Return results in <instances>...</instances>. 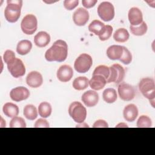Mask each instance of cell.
<instances>
[{
	"label": "cell",
	"mask_w": 155,
	"mask_h": 155,
	"mask_svg": "<svg viewBox=\"0 0 155 155\" xmlns=\"http://www.w3.org/2000/svg\"><path fill=\"white\" fill-rule=\"evenodd\" d=\"M68 54V45L67 43L61 39L56 41L52 46L48 49L45 53V58L47 61L63 62Z\"/></svg>",
	"instance_id": "cell-1"
},
{
	"label": "cell",
	"mask_w": 155,
	"mask_h": 155,
	"mask_svg": "<svg viewBox=\"0 0 155 155\" xmlns=\"http://www.w3.org/2000/svg\"><path fill=\"white\" fill-rule=\"evenodd\" d=\"M7 3V5L4 10L5 18L9 22H16L21 16L22 1L21 0H8Z\"/></svg>",
	"instance_id": "cell-2"
},
{
	"label": "cell",
	"mask_w": 155,
	"mask_h": 155,
	"mask_svg": "<svg viewBox=\"0 0 155 155\" xmlns=\"http://www.w3.org/2000/svg\"><path fill=\"white\" fill-rule=\"evenodd\" d=\"M68 113L74 122L82 124L87 117V110L82 104L77 101L73 102L69 106Z\"/></svg>",
	"instance_id": "cell-3"
},
{
	"label": "cell",
	"mask_w": 155,
	"mask_h": 155,
	"mask_svg": "<svg viewBox=\"0 0 155 155\" xmlns=\"http://www.w3.org/2000/svg\"><path fill=\"white\" fill-rule=\"evenodd\" d=\"M139 89L144 97L150 101L154 100L155 84L151 78H142L139 84Z\"/></svg>",
	"instance_id": "cell-4"
},
{
	"label": "cell",
	"mask_w": 155,
	"mask_h": 155,
	"mask_svg": "<svg viewBox=\"0 0 155 155\" xmlns=\"http://www.w3.org/2000/svg\"><path fill=\"white\" fill-rule=\"evenodd\" d=\"M93 64V59L91 56L87 53L80 54L75 60L74 68L79 73L87 72Z\"/></svg>",
	"instance_id": "cell-5"
},
{
	"label": "cell",
	"mask_w": 155,
	"mask_h": 155,
	"mask_svg": "<svg viewBox=\"0 0 155 155\" xmlns=\"http://www.w3.org/2000/svg\"><path fill=\"white\" fill-rule=\"evenodd\" d=\"M38 21L36 17L32 14L25 15L21 23V28L24 33L28 35H33L37 30Z\"/></svg>",
	"instance_id": "cell-6"
},
{
	"label": "cell",
	"mask_w": 155,
	"mask_h": 155,
	"mask_svg": "<svg viewBox=\"0 0 155 155\" xmlns=\"http://www.w3.org/2000/svg\"><path fill=\"white\" fill-rule=\"evenodd\" d=\"M97 14L104 21H111L114 17V8L110 2L104 1L101 2L97 7Z\"/></svg>",
	"instance_id": "cell-7"
},
{
	"label": "cell",
	"mask_w": 155,
	"mask_h": 155,
	"mask_svg": "<svg viewBox=\"0 0 155 155\" xmlns=\"http://www.w3.org/2000/svg\"><path fill=\"white\" fill-rule=\"evenodd\" d=\"M7 65L8 71L15 78L23 76L25 73V65L19 58H15Z\"/></svg>",
	"instance_id": "cell-8"
},
{
	"label": "cell",
	"mask_w": 155,
	"mask_h": 155,
	"mask_svg": "<svg viewBox=\"0 0 155 155\" xmlns=\"http://www.w3.org/2000/svg\"><path fill=\"white\" fill-rule=\"evenodd\" d=\"M117 91L119 97L124 101H131L135 97L136 91L134 88L126 82H121L118 85Z\"/></svg>",
	"instance_id": "cell-9"
},
{
	"label": "cell",
	"mask_w": 155,
	"mask_h": 155,
	"mask_svg": "<svg viewBox=\"0 0 155 155\" xmlns=\"http://www.w3.org/2000/svg\"><path fill=\"white\" fill-rule=\"evenodd\" d=\"M30 91L24 87H17L13 88L10 93V97L13 101L20 102L29 97Z\"/></svg>",
	"instance_id": "cell-10"
},
{
	"label": "cell",
	"mask_w": 155,
	"mask_h": 155,
	"mask_svg": "<svg viewBox=\"0 0 155 155\" xmlns=\"http://www.w3.org/2000/svg\"><path fill=\"white\" fill-rule=\"evenodd\" d=\"M89 13L84 8H78L73 15L74 23L78 26L85 25L89 19Z\"/></svg>",
	"instance_id": "cell-11"
},
{
	"label": "cell",
	"mask_w": 155,
	"mask_h": 155,
	"mask_svg": "<svg viewBox=\"0 0 155 155\" xmlns=\"http://www.w3.org/2000/svg\"><path fill=\"white\" fill-rule=\"evenodd\" d=\"M27 84L31 88L39 87L43 83V78L42 74L36 71L30 72L26 77Z\"/></svg>",
	"instance_id": "cell-12"
},
{
	"label": "cell",
	"mask_w": 155,
	"mask_h": 155,
	"mask_svg": "<svg viewBox=\"0 0 155 155\" xmlns=\"http://www.w3.org/2000/svg\"><path fill=\"white\" fill-rule=\"evenodd\" d=\"M81 100L85 106L88 107H93L98 103L99 94L95 91L88 90L82 94Z\"/></svg>",
	"instance_id": "cell-13"
},
{
	"label": "cell",
	"mask_w": 155,
	"mask_h": 155,
	"mask_svg": "<svg viewBox=\"0 0 155 155\" xmlns=\"http://www.w3.org/2000/svg\"><path fill=\"white\" fill-rule=\"evenodd\" d=\"M58 79L62 82H67L71 80L73 76V71L72 68L68 65H63L61 66L56 73Z\"/></svg>",
	"instance_id": "cell-14"
},
{
	"label": "cell",
	"mask_w": 155,
	"mask_h": 155,
	"mask_svg": "<svg viewBox=\"0 0 155 155\" xmlns=\"http://www.w3.org/2000/svg\"><path fill=\"white\" fill-rule=\"evenodd\" d=\"M128 17L131 26H137L143 22L142 13L137 7H132L129 10Z\"/></svg>",
	"instance_id": "cell-15"
},
{
	"label": "cell",
	"mask_w": 155,
	"mask_h": 155,
	"mask_svg": "<svg viewBox=\"0 0 155 155\" xmlns=\"http://www.w3.org/2000/svg\"><path fill=\"white\" fill-rule=\"evenodd\" d=\"M138 109L134 104H128L125 107L123 111L124 119L128 122H133L138 116Z\"/></svg>",
	"instance_id": "cell-16"
},
{
	"label": "cell",
	"mask_w": 155,
	"mask_h": 155,
	"mask_svg": "<svg viewBox=\"0 0 155 155\" xmlns=\"http://www.w3.org/2000/svg\"><path fill=\"white\" fill-rule=\"evenodd\" d=\"M107 84V79L99 74L93 75L91 79L89 81L90 87L94 90H100L102 89Z\"/></svg>",
	"instance_id": "cell-17"
},
{
	"label": "cell",
	"mask_w": 155,
	"mask_h": 155,
	"mask_svg": "<svg viewBox=\"0 0 155 155\" xmlns=\"http://www.w3.org/2000/svg\"><path fill=\"white\" fill-rule=\"evenodd\" d=\"M50 36L45 31H39L35 36L34 42L38 47H45L50 43Z\"/></svg>",
	"instance_id": "cell-18"
},
{
	"label": "cell",
	"mask_w": 155,
	"mask_h": 155,
	"mask_svg": "<svg viewBox=\"0 0 155 155\" xmlns=\"http://www.w3.org/2000/svg\"><path fill=\"white\" fill-rule=\"evenodd\" d=\"M123 54V46L113 45L107 50V55L110 59L119 60Z\"/></svg>",
	"instance_id": "cell-19"
},
{
	"label": "cell",
	"mask_w": 155,
	"mask_h": 155,
	"mask_svg": "<svg viewBox=\"0 0 155 155\" xmlns=\"http://www.w3.org/2000/svg\"><path fill=\"white\" fill-rule=\"evenodd\" d=\"M4 114L8 117H15L19 114L18 107L13 103L7 102L2 108Z\"/></svg>",
	"instance_id": "cell-20"
},
{
	"label": "cell",
	"mask_w": 155,
	"mask_h": 155,
	"mask_svg": "<svg viewBox=\"0 0 155 155\" xmlns=\"http://www.w3.org/2000/svg\"><path fill=\"white\" fill-rule=\"evenodd\" d=\"M32 48V44L29 40L24 39L19 41L17 44L16 51L21 55L28 54Z\"/></svg>",
	"instance_id": "cell-21"
},
{
	"label": "cell",
	"mask_w": 155,
	"mask_h": 155,
	"mask_svg": "<svg viewBox=\"0 0 155 155\" xmlns=\"http://www.w3.org/2000/svg\"><path fill=\"white\" fill-rule=\"evenodd\" d=\"M130 34L127 29L120 28L115 31L113 34V39L117 42H125L128 41Z\"/></svg>",
	"instance_id": "cell-22"
},
{
	"label": "cell",
	"mask_w": 155,
	"mask_h": 155,
	"mask_svg": "<svg viewBox=\"0 0 155 155\" xmlns=\"http://www.w3.org/2000/svg\"><path fill=\"white\" fill-rule=\"evenodd\" d=\"M104 101L108 104L114 103L117 98L116 91L113 88H106L102 93Z\"/></svg>",
	"instance_id": "cell-23"
},
{
	"label": "cell",
	"mask_w": 155,
	"mask_h": 155,
	"mask_svg": "<svg viewBox=\"0 0 155 155\" xmlns=\"http://www.w3.org/2000/svg\"><path fill=\"white\" fill-rule=\"evenodd\" d=\"M89 85V80L85 76L76 78L73 82V87L76 90H83Z\"/></svg>",
	"instance_id": "cell-24"
},
{
	"label": "cell",
	"mask_w": 155,
	"mask_h": 155,
	"mask_svg": "<svg viewBox=\"0 0 155 155\" xmlns=\"http://www.w3.org/2000/svg\"><path fill=\"white\" fill-rule=\"evenodd\" d=\"M23 114L27 119L33 120L36 119L38 116V111L36 108L31 104L27 105L24 108Z\"/></svg>",
	"instance_id": "cell-25"
},
{
	"label": "cell",
	"mask_w": 155,
	"mask_h": 155,
	"mask_svg": "<svg viewBox=\"0 0 155 155\" xmlns=\"http://www.w3.org/2000/svg\"><path fill=\"white\" fill-rule=\"evenodd\" d=\"M52 111L51 105L47 102H41L38 107V113L40 116L44 118L48 117Z\"/></svg>",
	"instance_id": "cell-26"
},
{
	"label": "cell",
	"mask_w": 155,
	"mask_h": 155,
	"mask_svg": "<svg viewBox=\"0 0 155 155\" xmlns=\"http://www.w3.org/2000/svg\"><path fill=\"white\" fill-rule=\"evenodd\" d=\"M130 29L131 33L136 36H142L147 31V25L145 22H142L137 26H130Z\"/></svg>",
	"instance_id": "cell-27"
},
{
	"label": "cell",
	"mask_w": 155,
	"mask_h": 155,
	"mask_svg": "<svg viewBox=\"0 0 155 155\" xmlns=\"http://www.w3.org/2000/svg\"><path fill=\"white\" fill-rule=\"evenodd\" d=\"M105 24L99 20H93L88 25V30L96 35H99Z\"/></svg>",
	"instance_id": "cell-28"
},
{
	"label": "cell",
	"mask_w": 155,
	"mask_h": 155,
	"mask_svg": "<svg viewBox=\"0 0 155 155\" xmlns=\"http://www.w3.org/2000/svg\"><path fill=\"white\" fill-rule=\"evenodd\" d=\"M113 27L110 25H105L98 36L101 41H104L108 40L111 36L113 33Z\"/></svg>",
	"instance_id": "cell-29"
},
{
	"label": "cell",
	"mask_w": 155,
	"mask_h": 155,
	"mask_svg": "<svg viewBox=\"0 0 155 155\" xmlns=\"http://www.w3.org/2000/svg\"><path fill=\"white\" fill-rule=\"evenodd\" d=\"M110 67H107L106 65H99L96 67L93 73V75H96L99 74L102 76H104L107 80L109 78L110 76Z\"/></svg>",
	"instance_id": "cell-30"
},
{
	"label": "cell",
	"mask_w": 155,
	"mask_h": 155,
	"mask_svg": "<svg viewBox=\"0 0 155 155\" xmlns=\"http://www.w3.org/2000/svg\"><path fill=\"white\" fill-rule=\"evenodd\" d=\"M152 125L151 119L145 115L140 116L137 121V127L138 128H150Z\"/></svg>",
	"instance_id": "cell-31"
},
{
	"label": "cell",
	"mask_w": 155,
	"mask_h": 155,
	"mask_svg": "<svg viewBox=\"0 0 155 155\" xmlns=\"http://www.w3.org/2000/svg\"><path fill=\"white\" fill-rule=\"evenodd\" d=\"M9 125L10 128H25L26 123L22 117L16 116L10 120Z\"/></svg>",
	"instance_id": "cell-32"
},
{
	"label": "cell",
	"mask_w": 155,
	"mask_h": 155,
	"mask_svg": "<svg viewBox=\"0 0 155 155\" xmlns=\"http://www.w3.org/2000/svg\"><path fill=\"white\" fill-rule=\"evenodd\" d=\"M119 61L125 65H128L132 61V54L129 50L123 46V54Z\"/></svg>",
	"instance_id": "cell-33"
},
{
	"label": "cell",
	"mask_w": 155,
	"mask_h": 155,
	"mask_svg": "<svg viewBox=\"0 0 155 155\" xmlns=\"http://www.w3.org/2000/svg\"><path fill=\"white\" fill-rule=\"evenodd\" d=\"M117 70V78L115 82L116 84L120 83L124 79L125 75V71L124 68L119 64H114L112 65Z\"/></svg>",
	"instance_id": "cell-34"
},
{
	"label": "cell",
	"mask_w": 155,
	"mask_h": 155,
	"mask_svg": "<svg viewBox=\"0 0 155 155\" xmlns=\"http://www.w3.org/2000/svg\"><path fill=\"white\" fill-rule=\"evenodd\" d=\"M78 0H65L64 1V6L68 10L74 9L78 5Z\"/></svg>",
	"instance_id": "cell-35"
},
{
	"label": "cell",
	"mask_w": 155,
	"mask_h": 155,
	"mask_svg": "<svg viewBox=\"0 0 155 155\" xmlns=\"http://www.w3.org/2000/svg\"><path fill=\"white\" fill-rule=\"evenodd\" d=\"M110 76H109V78L107 80V83L115 82L117 79V70L113 65L110 67Z\"/></svg>",
	"instance_id": "cell-36"
},
{
	"label": "cell",
	"mask_w": 155,
	"mask_h": 155,
	"mask_svg": "<svg viewBox=\"0 0 155 155\" xmlns=\"http://www.w3.org/2000/svg\"><path fill=\"white\" fill-rule=\"evenodd\" d=\"M15 58V53L12 50H7L3 54L4 61L7 64Z\"/></svg>",
	"instance_id": "cell-37"
},
{
	"label": "cell",
	"mask_w": 155,
	"mask_h": 155,
	"mask_svg": "<svg viewBox=\"0 0 155 155\" xmlns=\"http://www.w3.org/2000/svg\"><path fill=\"white\" fill-rule=\"evenodd\" d=\"M49 126V124L47 122V120L44 119H38L36 122L35 123L34 125V127L35 128H48Z\"/></svg>",
	"instance_id": "cell-38"
},
{
	"label": "cell",
	"mask_w": 155,
	"mask_h": 155,
	"mask_svg": "<svg viewBox=\"0 0 155 155\" xmlns=\"http://www.w3.org/2000/svg\"><path fill=\"white\" fill-rule=\"evenodd\" d=\"M93 128H108V125L107 122L102 119L96 120L93 125Z\"/></svg>",
	"instance_id": "cell-39"
},
{
	"label": "cell",
	"mask_w": 155,
	"mask_h": 155,
	"mask_svg": "<svg viewBox=\"0 0 155 155\" xmlns=\"http://www.w3.org/2000/svg\"><path fill=\"white\" fill-rule=\"evenodd\" d=\"M97 2V0H82V4L84 7L87 8H90L94 7Z\"/></svg>",
	"instance_id": "cell-40"
},
{
	"label": "cell",
	"mask_w": 155,
	"mask_h": 155,
	"mask_svg": "<svg viewBox=\"0 0 155 155\" xmlns=\"http://www.w3.org/2000/svg\"><path fill=\"white\" fill-rule=\"evenodd\" d=\"M128 127L127 125L124 124V123H121V124H118L117 126H116V127Z\"/></svg>",
	"instance_id": "cell-41"
}]
</instances>
